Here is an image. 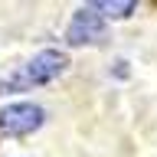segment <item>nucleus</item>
I'll return each instance as SVG.
<instances>
[{"mask_svg": "<svg viewBox=\"0 0 157 157\" xmlns=\"http://www.w3.org/2000/svg\"><path fill=\"white\" fill-rule=\"evenodd\" d=\"M69 66L66 52H59V49H43L36 56L29 59L26 66H20L13 75L0 78V92L7 95V92H29L33 85H46L52 82L56 75H62V69Z\"/></svg>", "mask_w": 157, "mask_h": 157, "instance_id": "obj_1", "label": "nucleus"}, {"mask_svg": "<svg viewBox=\"0 0 157 157\" xmlns=\"http://www.w3.org/2000/svg\"><path fill=\"white\" fill-rule=\"evenodd\" d=\"M43 108L29 105V101H17V105H7L0 111V131H7L13 137H26L33 134L39 124H43Z\"/></svg>", "mask_w": 157, "mask_h": 157, "instance_id": "obj_2", "label": "nucleus"}, {"mask_svg": "<svg viewBox=\"0 0 157 157\" xmlns=\"http://www.w3.org/2000/svg\"><path fill=\"white\" fill-rule=\"evenodd\" d=\"M98 39H105V20L88 3V7L75 10V17L66 29V43L69 46H85V43H98Z\"/></svg>", "mask_w": 157, "mask_h": 157, "instance_id": "obj_3", "label": "nucleus"}, {"mask_svg": "<svg viewBox=\"0 0 157 157\" xmlns=\"http://www.w3.org/2000/svg\"><path fill=\"white\" fill-rule=\"evenodd\" d=\"M92 10H95L101 20L105 17L121 20V17H131V13H134V3H131V0H98V3H92Z\"/></svg>", "mask_w": 157, "mask_h": 157, "instance_id": "obj_4", "label": "nucleus"}]
</instances>
